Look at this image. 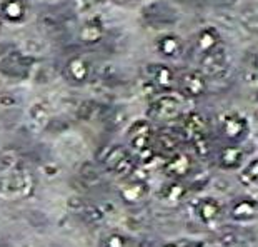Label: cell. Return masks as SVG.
Returning <instances> with one entry per match:
<instances>
[{
	"mask_svg": "<svg viewBox=\"0 0 258 247\" xmlns=\"http://www.w3.org/2000/svg\"><path fill=\"white\" fill-rule=\"evenodd\" d=\"M195 214L203 224H210L213 221H217L222 214V206L220 202L213 197H203L195 206Z\"/></svg>",
	"mask_w": 258,
	"mask_h": 247,
	"instance_id": "13",
	"label": "cell"
},
{
	"mask_svg": "<svg viewBox=\"0 0 258 247\" xmlns=\"http://www.w3.org/2000/svg\"><path fill=\"white\" fill-rule=\"evenodd\" d=\"M158 195H160V199L163 202L175 206V204H178V202L183 201V197L186 195V187H185V184L182 182V180L172 179L170 182H167L165 185H163Z\"/></svg>",
	"mask_w": 258,
	"mask_h": 247,
	"instance_id": "16",
	"label": "cell"
},
{
	"mask_svg": "<svg viewBox=\"0 0 258 247\" xmlns=\"http://www.w3.org/2000/svg\"><path fill=\"white\" fill-rule=\"evenodd\" d=\"M177 90L185 98H200L208 90L207 75L199 69H188L178 75Z\"/></svg>",
	"mask_w": 258,
	"mask_h": 247,
	"instance_id": "2",
	"label": "cell"
},
{
	"mask_svg": "<svg viewBox=\"0 0 258 247\" xmlns=\"http://www.w3.org/2000/svg\"><path fill=\"white\" fill-rule=\"evenodd\" d=\"M220 132L230 144H240L248 134V122L237 112H227L220 120Z\"/></svg>",
	"mask_w": 258,
	"mask_h": 247,
	"instance_id": "4",
	"label": "cell"
},
{
	"mask_svg": "<svg viewBox=\"0 0 258 247\" xmlns=\"http://www.w3.org/2000/svg\"><path fill=\"white\" fill-rule=\"evenodd\" d=\"M150 77H152V84L155 85V89L163 92V94H168V92L177 89L178 75L175 74V70L167 64L152 65Z\"/></svg>",
	"mask_w": 258,
	"mask_h": 247,
	"instance_id": "6",
	"label": "cell"
},
{
	"mask_svg": "<svg viewBox=\"0 0 258 247\" xmlns=\"http://www.w3.org/2000/svg\"><path fill=\"white\" fill-rule=\"evenodd\" d=\"M2 20H4V19H2V17H0V30H2Z\"/></svg>",
	"mask_w": 258,
	"mask_h": 247,
	"instance_id": "25",
	"label": "cell"
},
{
	"mask_svg": "<svg viewBox=\"0 0 258 247\" xmlns=\"http://www.w3.org/2000/svg\"><path fill=\"white\" fill-rule=\"evenodd\" d=\"M120 199L128 206H137L142 201L147 199L148 195V184L140 179H132L128 182H125L118 190Z\"/></svg>",
	"mask_w": 258,
	"mask_h": 247,
	"instance_id": "9",
	"label": "cell"
},
{
	"mask_svg": "<svg viewBox=\"0 0 258 247\" xmlns=\"http://www.w3.org/2000/svg\"><path fill=\"white\" fill-rule=\"evenodd\" d=\"M29 114H30V119L37 124H43L47 120V115H48L45 106H42V104H34Z\"/></svg>",
	"mask_w": 258,
	"mask_h": 247,
	"instance_id": "21",
	"label": "cell"
},
{
	"mask_svg": "<svg viewBox=\"0 0 258 247\" xmlns=\"http://www.w3.org/2000/svg\"><path fill=\"white\" fill-rule=\"evenodd\" d=\"M148 114L157 120H173L180 115V102L172 95H162L152 104Z\"/></svg>",
	"mask_w": 258,
	"mask_h": 247,
	"instance_id": "8",
	"label": "cell"
},
{
	"mask_svg": "<svg viewBox=\"0 0 258 247\" xmlns=\"http://www.w3.org/2000/svg\"><path fill=\"white\" fill-rule=\"evenodd\" d=\"M117 2H125V0H117Z\"/></svg>",
	"mask_w": 258,
	"mask_h": 247,
	"instance_id": "27",
	"label": "cell"
},
{
	"mask_svg": "<svg viewBox=\"0 0 258 247\" xmlns=\"http://www.w3.org/2000/svg\"><path fill=\"white\" fill-rule=\"evenodd\" d=\"M222 42L220 32H218L215 27L207 25L203 29L199 30V34L195 37V51L200 54L202 57H208L212 54H215Z\"/></svg>",
	"mask_w": 258,
	"mask_h": 247,
	"instance_id": "7",
	"label": "cell"
},
{
	"mask_svg": "<svg viewBox=\"0 0 258 247\" xmlns=\"http://www.w3.org/2000/svg\"><path fill=\"white\" fill-rule=\"evenodd\" d=\"M107 171L117 175H127L134 171V156L132 151L122 145H113L103 157Z\"/></svg>",
	"mask_w": 258,
	"mask_h": 247,
	"instance_id": "3",
	"label": "cell"
},
{
	"mask_svg": "<svg viewBox=\"0 0 258 247\" xmlns=\"http://www.w3.org/2000/svg\"><path fill=\"white\" fill-rule=\"evenodd\" d=\"M230 216L237 222H248L258 216V204L253 199H240L232 206Z\"/></svg>",
	"mask_w": 258,
	"mask_h": 247,
	"instance_id": "15",
	"label": "cell"
},
{
	"mask_svg": "<svg viewBox=\"0 0 258 247\" xmlns=\"http://www.w3.org/2000/svg\"><path fill=\"white\" fill-rule=\"evenodd\" d=\"M105 35V30H103V25L97 20H90L85 22L84 25L80 27L79 32V38L87 45H93V43H98Z\"/></svg>",
	"mask_w": 258,
	"mask_h": 247,
	"instance_id": "17",
	"label": "cell"
},
{
	"mask_svg": "<svg viewBox=\"0 0 258 247\" xmlns=\"http://www.w3.org/2000/svg\"><path fill=\"white\" fill-rule=\"evenodd\" d=\"M157 51L167 59H177L183 51V42L177 34H165L157 40Z\"/></svg>",
	"mask_w": 258,
	"mask_h": 247,
	"instance_id": "14",
	"label": "cell"
},
{
	"mask_svg": "<svg viewBox=\"0 0 258 247\" xmlns=\"http://www.w3.org/2000/svg\"><path fill=\"white\" fill-rule=\"evenodd\" d=\"M153 140H155V132L150 120L139 119L128 127V145L132 154H135L142 162H150L155 157V149H153Z\"/></svg>",
	"mask_w": 258,
	"mask_h": 247,
	"instance_id": "1",
	"label": "cell"
},
{
	"mask_svg": "<svg viewBox=\"0 0 258 247\" xmlns=\"http://www.w3.org/2000/svg\"><path fill=\"white\" fill-rule=\"evenodd\" d=\"M232 247H240V245H232Z\"/></svg>",
	"mask_w": 258,
	"mask_h": 247,
	"instance_id": "28",
	"label": "cell"
},
{
	"mask_svg": "<svg viewBox=\"0 0 258 247\" xmlns=\"http://www.w3.org/2000/svg\"><path fill=\"white\" fill-rule=\"evenodd\" d=\"M245 159V152L238 144H228L218 154V166L225 171H233L241 166Z\"/></svg>",
	"mask_w": 258,
	"mask_h": 247,
	"instance_id": "12",
	"label": "cell"
},
{
	"mask_svg": "<svg viewBox=\"0 0 258 247\" xmlns=\"http://www.w3.org/2000/svg\"><path fill=\"white\" fill-rule=\"evenodd\" d=\"M158 145L162 147V149H168V151H173L175 147H177V140H175V137L168 132H162L158 137H155Z\"/></svg>",
	"mask_w": 258,
	"mask_h": 247,
	"instance_id": "23",
	"label": "cell"
},
{
	"mask_svg": "<svg viewBox=\"0 0 258 247\" xmlns=\"http://www.w3.org/2000/svg\"><path fill=\"white\" fill-rule=\"evenodd\" d=\"M90 74H92V65L85 57L75 56L72 59H69L67 64H65V75L74 84H85L90 79Z\"/></svg>",
	"mask_w": 258,
	"mask_h": 247,
	"instance_id": "10",
	"label": "cell"
},
{
	"mask_svg": "<svg viewBox=\"0 0 258 247\" xmlns=\"http://www.w3.org/2000/svg\"><path fill=\"white\" fill-rule=\"evenodd\" d=\"M243 179L248 180V182H253V184H258V159L255 161H251L248 166L243 169Z\"/></svg>",
	"mask_w": 258,
	"mask_h": 247,
	"instance_id": "22",
	"label": "cell"
},
{
	"mask_svg": "<svg viewBox=\"0 0 258 247\" xmlns=\"http://www.w3.org/2000/svg\"><path fill=\"white\" fill-rule=\"evenodd\" d=\"M95 2H105V0H95Z\"/></svg>",
	"mask_w": 258,
	"mask_h": 247,
	"instance_id": "26",
	"label": "cell"
},
{
	"mask_svg": "<svg viewBox=\"0 0 258 247\" xmlns=\"http://www.w3.org/2000/svg\"><path fill=\"white\" fill-rule=\"evenodd\" d=\"M185 130L188 132L191 137H200V135H205V130H207V120L203 117L202 114L199 112H191L185 117Z\"/></svg>",
	"mask_w": 258,
	"mask_h": 247,
	"instance_id": "19",
	"label": "cell"
},
{
	"mask_svg": "<svg viewBox=\"0 0 258 247\" xmlns=\"http://www.w3.org/2000/svg\"><path fill=\"white\" fill-rule=\"evenodd\" d=\"M163 171H165L168 177L175 180H183L194 171V161L185 152H173L165 162V166H163Z\"/></svg>",
	"mask_w": 258,
	"mask_h": 247,
	"instance_id": "5",
	"label": "cell"
},
{
	"mask_svg": "<svg viewBox=\"0 0 258 247\" xmlns=\"http://www.w3.org/2000/svg\"><path fill=\"white\" fill-rule=\"evenodd\" d=\"M30 189V179L27 175L15 174L12 177L5 179L4 192L9 195H25Z\"/></svg>",
	"mask_w": 258,
	"mask_h": 247,
	"instance_id": "18",
	"label": "cell"
},
{
	"mask_svg": "<svg viewBox=\"0 0 258 247\" xmlns=\"http://www.w3.org/2000/svg\"><path fill=\"white\" fill-rule=\"evenodd\" d=\"M102 247H128V239L120 232H112L103 237Z\"/></svg>",
	"mask_w": 258,
	"mask_h": 247,
	"instance_id": "20",
	"label": "cell"
},
{
	"mask_svg": "<svg viewBox=\"0 0 258 247\" xmlns=\"http://www.w3.org/2000/svg\"><path fill=\"white\" fill-rule=\"evenodd\" d=\"M27 2L25 0H2L0 4V17L10 24H20L27 17Z\"/></svg>",
	"mask_w": 258,
	"mask_h": 247,
	"instance_id": "11",
	"label": "cell"
},
{
	"mask_svg": "<svg viewBox=\"0 0 258 247\" xmlns=\"http://www.w3.org/2000/svg\"><path fill=\"white\" fill-rule=\"evenodd\" d=\"M163 247H178L177 244H167V245H163Z\"/></svg>",
	"mask_w": 258,
	"mask_h": 247,
	"instance_id": "24",
	"label": "cell"
}]
</instances>
